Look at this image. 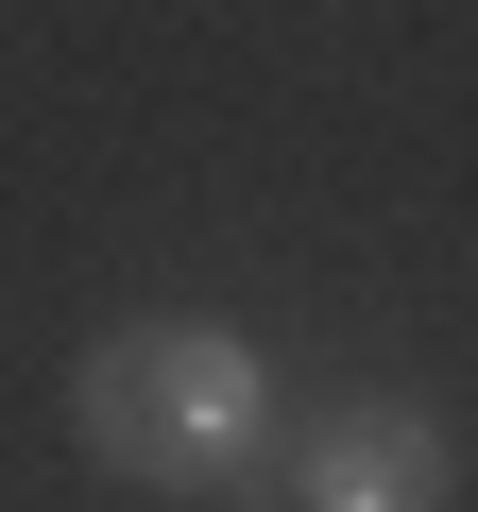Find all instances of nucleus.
<instances>
[{"label":"nucleus","mask_w":478,"mask_h":512,"mask_svg":"<svg viewBox=\"0 0 478 512\" xmlns=\"http://www.w3.org/2000/svg\"><path fill=\"white\" fill-rule=\"evenodd\" d=\"M69 427H86V461L137 478V495H239V478H274L291 393H274L257 342L205 325V308H120V325L69 359Z\"/></svg>","instance_id":"f257e3e1"},{"label":"nucleus","mask_w":478,"mask_h":512,"mask_svg":"<svg viewBox=\"0 0 478 512\" xmlns=\"http://www.w3.org/2000/svg\"><path fill=\"white\" fill-rule=\"evenodd\" d=\"M461 495V427L427 393H325L291 427V512H444Z\"/></svg>","instance_id":"f03ea898"}]
</instances>
